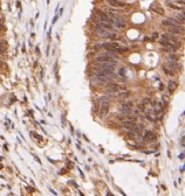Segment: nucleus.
Here are the masks:
<instances>
[{
    "mask_svg": "<svg viewBox=\"0 0 185 196\" xmlns=\"http://www.w3.org/2000/svg\"><path fill=\"white\" fill-rule=\"evenodd\" d=\"M168 31L170 34H173V35H178V34H182V33L184 32L183 27H181L178 24V26H170L168 27Z\"/></svg>",
    "mask_w": 185,
    "mask_h": 196,
    "instance_id": "nucleus-8",
    "label": "nucleus"
},
{
    "mask_svg": "<svg viewBox=\"0 0 185 196\" xmlns=\"http://www.w3.org/2000/svg\"><path fill=\"white\" fill-rule=\"evenodd\" d=\"M118 90V84L116 83H107V91L110 92V94H114V92H116Z\"/></svg>",
    "mask_w": 185,
    "mask_h": 196,
    "instance_id": "nucleus-14",
    "label": "nucleus"
},
{
    "mask_svg": "<svg viewBox=\"0 0 185 196\" xmlns=\"http://www.w3.org/2000/svg\"><path fill=\"white\" fill-rule=\"evenodd\" d=\"M179 158H181V159H184V153H182L181 155H179Z\"/></svg>",
    "mask_w": 185,
    "mask_h": 196,
    "instance_id": "nucleus-27",
    "label": "nucleus"
},
{
    "mask_svg": "<svg viewBox=\"0 0 185 196\" xmlns=\"http://www.w3.org/2000/svg\"><path fill=\"white\" fill-rule=\"evenodd\" d=\"M177 85H178V84H177V82H175V81H169V86H168L169 91L172 92L173 90L177 88Z\"/></svg>",
    "mask_w": 185,
    "mask_h": 196,
    "instance_id": "nucleus-19",
    "label": "nucleus"
},
{
    "mask_svg": "<svg viewBox=\"0 0 185 196\" xmlns=\"http://www.w3.org/2000/svg\"><path fill=\"white\" fill-rule=\"evenodd\" d=\"M95 48H104L107 49L108 51H113L115 54H122V53H126L128 49L126 47H122L119 46L117 42H107V43H102V45L96 46Z\"/></svg>",
    "mask_w": 185,
    "mask_h": 196,
    "instance_id": "nucleus-1",
    "label": "nucleus"
},
{
    "mask_svg": "<svg viewBox=\"0 0 185 196\" xmlns=\"http://www.w3.org/2000/svg\"><path fill=\"white\" fill-rule=\"evenodd\" d=\"M58 18H59V15H56L55 18L53 19V23H55V22H56V20H58Z\"/></svg>",
    "mask_w": 185,
    "mask_h": 196,
    "instance_id": "nucleus-25",
    "label": "nucleus"
},
{
    "mask_svg": "<svg viewBox=\"0 0 185 196\" xmlns=\"http://www.w3.org/2000/svg\"><path fill=\"white\" fill-rule=\"evenodd\" d=\"M169 7H170V8H173V9L184 11V7H183V6H176V5H173V4H172V2H170V4H169Z\"/></svg>",
    "mask_w": 185,
    "mask_h": 196,
    "instance_id": "nucleus-22",
    "label": "nucleus"
},
{
    "mask_svg": "<svg viewBox=\"0 0 185 196\" xmlns=\"http://www.w3.org/2000/svg\"><path fill=\"white\" fill-rule=\"evenodd\" d=\"M178 58H179V56L176 55L175 53H169V55H168L169 61H178Z\"/></svg>",
    "mask_w": 185,
    "mask_h": 196,
    "instance_id": "nucleus-20",
    "label": "nucleus"
},
{
    "mask_svg": "<svg viewBox=\"0 0 185 196\" xmlns=\"http://www.w3.org/2000/svg\"><path fill=\"white\" fill-rule=\"evenodd\" d=\"M159 43L162 46H166V45H177L179 46L178 43V37L173 34H163L160 36V41Z\"/></svg>",
    "mask_w": 185,
    "mask_h": 196,
    "instance_id": "nucleus-3",
    "label": "nucleus"
},
{
    "mask_svg": "<svg viewBox=\"0 0 185 196\" xmlns=\"http://www.w3.org/2000/svg\"><path fill=\"white\" fill-rule=\"evenodd\" d=\"M1 67H2V62L0 61V69H1Z\"/></svg>",
    "mask_w": 185,
    "mask_h": 196,
    "instance_id": "nucleus-29",
    "label": "nucleus"
},
{
    "mask_svg": "<svg viewBox=\"0 0 185 196\" xmlns=\"http://www.w3.org/2000/svg\"><path fill=\"white\" fill-rule=\"evenodd\" d=\"M4 53H5V48H4V46H0V56H1Z\"/></svg>",
    "mask_w": 185,
    "mask_h": 196,
    "instance_id": "nucleus-24",
    "label": "nucleus"
},
{
    "mask_svg": "<svg viewBox=\"0 0 185 196\" xmlns=\"http://www.w3.org/2000/svg\"><path fill=\"white\" fill-rule=\"evenodd\" d=\"M179 23H181V22H178V21H177L176 19H172V18H170V19H165V20H163V21H162V26H164V27L178 26Z\"/></svg>",
    "mask_w": 185,
    "mask_h": 196,
    "instance_id": "nucleus-10",
    "label": "nucleus"
},
{
    "mask_svg": "<svg viewBox=\"0 0 185 196\" xmlns=\"http://www.w3.org/2000/svg\"><path fill=\"white\" fill-rule=\"evenodd\" d=\"M130 95H131V92L129 91V90H124V91L119 92V94H117V99L118 100H126L127 98L130 97Z\"/></svg>",
    "mask_w": 185,
    "mask_h": 196,
    "instance_id": "nucleus-12",
    "label": "nucleus"
},
{
    "mask_svg": "<svg viewBox=\"0 0 185 196\" xmlns=\"http://www.w3.org/2000/svg\"><path fill=\"white\" fill-rule=\"evenodd\" d=\"M176 18H177V21H178V22L184 23V13H183V11H182V13L177 14V15H176Z\"/></svg>",
    "mask_w": 185,
    "mask_h": 196,
    "instance_id": "nucleus-21",
    "label": "nucleus"
},
{
    "mask_svg": "<svg viewBox=\"0 0 185 196\" xmlns=\"http://www.w3.org/2000/svg\"><path fill=\"white\" fill-rule=\"evenodd\" d=\"M108 111H109V104H101V110H100L101 116H104L105 113H108Z\"/></svg>",
    "mask_w": 185,
    "mask_h": 196,
    "instance_id": "nucleus-17",
    "label": "nucleus"
},
{
    "mask_svg": "<svg viewBox=\"0 0 185 196\" xmlns=\"http://www.w3.org/2000/svg\"><path fill=\"white\" fill-rule=\"evenodd\" d=\"M143 139H144L145 141H149V143H151V141H154L155 139H156V134H155L152 131L148 130V131H145V132H144Z\"/></svg>",
    "mask_w": 185,
    "mask_h": 196,
    "instance_id": "nucleus-9",
    "label": "nucleus"
},
{
    "mask_svg": "<svg viewBox=\"0 0 185 196\" xmlns=\"http://www.w3.org/2000/svg\"><path fill=\"white\" fill-rule=\"evenodd\" d=\"M157 35H158V34H157V33L155 32V33H154V35H152V36H154V39H155V37H157Z\"/></svg>",
    "mask_w": 185,
    "mask_h": 196,
    "instance_id": "nucleus-26",
    "label": "nucleus"
},
{
    "mask_svg": "<svg viewBox=\"0 0 185 196\" xmlns=\"http://www.w3.org/2000/svg\"><path fill=\"white\" fill-rule=\"evenodd\" d=\"M132 106H134V104H132V102H130V100H126V102L122 103V112H123L124 114H129L130 111H131Z\"/></svg>",
    "mask_w": 185,
    "mask_h": 196,
    "instance_id": "nucleus-5",
    "label": "nucleus"
},
{
    "mask_svg": "<svg viewBox=\"0 0 185 196\" xmlns=\"http://www.w3.org/2000/svg\"><path fill=\"white\" fill-rule=\"evenodd\" d=\"M178 48H179V46H177V45H166V46H163L162 51H166V53H175Z\"/></svg>",
    "mask_w": 185,
    "mask_h": 196,
    "instance_id": "nucleus-11",
    "label": "nucleus"
},
{
    "mask_svg": "<svg viewBox=\"0 0 185 196\" xmlns=\"http://www.w3.org/2000/svg\"><path fill=\"white\" fill-rule=\"evenodd\" d=\"M117 65L115 62H96L97 68H107V69H114Z\"/></svg>",
    "mask_w": 185,
    "mask_h": 196,
    "instance_id": "nucleus-7",
    "label": "nucleus"
},
{
    "mask_svg": "<svg viewBox=\"0 0 185 196\" xmlns=\"http://www.w3.org/2000/svg\"><path fill=\"white\" fill-rule=\"evenodd\" d=\"M134 126H135V121L130 120V119H124V120L122 121V127H124V129H127V130L132 129Z\"/></svg>",
    "mask_w": 185,
    "mask_h": 196,
    "instance_id": "nucleus-13",
    "label": "nucleus"
},
{
    "mask_svg": "<svg viewBox=\"0 0 185 196\" xmlns=\"http://www.w3.org/2000/svg\"><path fill=\"white\" fill-rule=\"evenodd\" d=\"M107 2L113 7H116V8H119L122 6H124V2H122L121 0H107Z\"/></svg>",
    "mask_w": 185,
    "mask_h": 196,
    "instance_id": "nucleus-16",
    "label": "nucleus"
},
{
    "mask_svg": "<svg viewBox=\"0 0 185 196\" xmlns=\"http://www.w3.org/2000/svg\"><path fill=\"white\" fill-rule=\"evenodd\" d=\"M110 100H111V98L109 96H102V97H100L99 102L101 103V104H109Z\"/></svg>",
    "mask_w": 185,
    "mask_h": 196,
    "instance_id": "nucleus-18",
    "label": "nucleus"
},
{
    "mask_svg": "<svg viewBox=\"0 0 185 196\" xmlns=\"http://www.w3.org/2000/svg\"><path fill=\"white\" fill-rule=\"evenodd\" d=\"M152 9H154L155 12H157V13H159V14H162V15L164 14V11H163L162 8H158V7H155V6H154V7H152Z\"/></svg>",
    "mask_w": 185,
    "mask_h": 196,
    "instance_id": "nucleus-23",
    "label": "nucleus"
},
{
    "mask_svg": "<svg viewBox=\"0 0 185 196\" xmlns=\"http://www.w3.org/2000/svg\"><path fill=\"white\" fill-rule=\"evenodd\" d=\"M1 29H2V23L0 22V31H1Z\"/></svg>",
    "mask_w": 185,
    "mask_h": 196,
    "instance_id": "nucleus-28",
    "label": "nucleus"
},
{
    "mask_svg": "<svg viewBox=\"0 0 185 196\" xmlns=\"http://www.w3.org/2000/svg\"><path fill=\"white\" fill-rule=\"evenodd\" d=\"M165 67H168L170 70H178L179 68H181V65L177 63V61H168Z\"/></svg>",
    "mask_w": 185,
    "mask_h": 196,
    "instance_id": "nucleus-15",
    "label": "nucleus"
},
{
    "mask_svg": "<svg viewBox=\"0 0 185 196\" xmlns=\"http://www.w3.org/2000/svg\"><path fill=\"white\" fill-rule=\"evenodd\" d=\"M118 56L116 55L115 53H113V51H107V53H103L101 55L96 56V60L95 61L96 62H115V63H117V61H115V60H117Z\"/></svg>",
    "mask_w": 185,
    "mask_h": 196,
    "instance_id": "nucleus-2",
    "label": "nucleus"
},
{
    "mask_svg": "<svg viewBox=\"0 0 185 196\" xmlns=\"http://www.w3.org/2000/svg\"><path fill=\"white\" fill-rule=\"evenodd\" d=\"M114 27H116V28L118 29H122L126 27V19L122 18V16H118V18L114 19Z\"/></svg>",
    "mask_w": 185,
    "mask_h": 196,
    "instance_id": "nucleus-6",
    "label": "nucleus"
},
{
    "mask_svg": "<svg viewBox=\"0 0 185 196\" xmlns=\"http://www.w3.org/2000/svg\"><path fill=\"white\" fill-rule=\"evenodd\" d=\"M94 75L97 76H105V77L109 78H115L117 76L114 72V69H107V68H95L94 69Z\"/></svg>",
    "mask_w": 185,
    "mask_h": 196,
    "instance_id": "nucleus-4",
    "label": "nucleus"
}]
</instances>
